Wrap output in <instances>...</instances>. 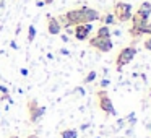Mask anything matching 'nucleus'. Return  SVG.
I'll list each match as a JSON object with an SVG mask.
<instances>
[{"label": "nucleus", "mask_w": 151, "mask_h": 138, "mask_svg": "<svg viewBox=\"0 0 151 138\" xmlns=\"http://www.w3.org/2000/svg\"><path fill=\"white\" fill-rule=\"evenodd\" d=\"M96 99H98V107L104 112L106 115H117V111L114 107V102H112L111 96L107 94L106 89H99L96 93Z\"/></svg>", "instance_id": "obj_4"}, {"label": "nucleus", "mask_w": 151, "mask_h": 138, "mask_svg": "<svg viewBox=\"0 0 151 138\" xmlns=\"http://www.w3.org/2000/svg\"><path fill=\"white\" fill-rule=\"evenodd\" d=\"M8 138H20V137H18V135H10Z\"/></svg>", "instance_id": "obj_24"}, {"label": "nucleus", "mask_w": 151, "mask_h": 138, "mask_svg": "<svg viewBox=\"0 0 151 138\" xmlns=\"http://www.w3.org/2000/svg\"><path fill=\"white\" fill-rule=\"evenodd\" d=\"M91 31H93V23L76 24V26L73 28V36H75L76 41H88Z\"/></svg>", "instance_id": "obj_7"}, {"label": "nucleus", "mask_w": 151, "mask_h": 138, "mask_svg": "<svg viewBox=\"0 0 151 138\" xmlns=\"http://www.w3.org/2000/svg\"><path fill=\"white\" fill-rule=\"evenodd\" d=\"M145 34L151 36V21H148V23H146V26H145Z\"/></svg>", "instance_id": "obj_17"}, {"label": "nucleus", "mask_w": 151, "mask_h": 138, "mask_svg": "<svg viewBox=\"0 0 151 138\" xmlns=\"http://www.w3.org/2000/svg\"><path fill=\"white\" fill-rule=\"evenodd\" d=\"M26 111H28V117H29V122L33 125L39 124V120L42 119V115L46 114V107L39 106L37 99H29L26 102Z\"/></svg>", "instance_id": "obj_5"}, {"label": "nucleus", "mask_w": 151, "mask_h": 138, "mask_svg": "<svg viewBox=\"0 0 151 138\" xmlns=\"http://www.w3.org/2000/svg\"><path fill=\"white\" fill-rule=\"evenodd\" d=\"M132 10H133V7H132L130 4L115 2L114 7H112V15H114V18H115L117 23H127V21H130V18H132Z\"/></svg>", "instance_id": "obj_3"}, {"label": "nucleus", "mask_w": 151, "mask_h": 138, "mask_svg": "<svg viewBox=\"0 0 151 138\" xmlns=\"http://www.w3.org/2000/svg\"><path fill=\"white\" fill-rule=\"evenodd\" d=\"M80 12L83 13V18H85V23H93V21H99V18H101V13H99L98 10H94V8H89L86 7V5H81V7H78Z\"/></svg>", "instance_id": "obj_8"}, {"label": "nucleus", "mask_w": 151, "mask_h": 138, "mask_svg": "<svg viewBox=\"0 0 151 138\" xmlns=\"http://www.w3.org/2000/svg\"><path fill=\"white\" fill-rule=\"evenodd\" d=\"M96 76H98V73L94 72V70H91V72L88 73V75L85 76V80H83V83H85V85H89V83H93L96 80Z\"/></svg>", "instance_id": "obj_15"}, {"label": "nucleus", "mask_w": 151, "mask_h": 138, "mask_svg": "<svg viewBox=\"0 0 151 138\" xmlns=\"http://www.w3.org/2000/svg\"><path fill=\"white\" fill-rule=\"evenodd\" d=\"M20 73H21L23 76H26V75H28V70H26V68H21V70H20Z\"/></svg>", "instance_id": "obj_19"}, {"label": "nucleus", "mask_w": 151, "mask_h": 138, "mask_svg": "<svg viewBox=\"0 0 151 138\" xmlns=\"http://www.w3.org/2000/svg\"><path fill=\"white\" fill-rule=\"evenodd\" d=\"M99 20H101L106 26H114V24H117V21H115V18H114V15H112V13L101 15V18H99Z\"/></svg>", "instance_id": "obj_12"}, {"label": "nucleus", "mask_w": 151, "mask_h": 138, "mask_svg": "<svg viewBox=\"0 0 151 138\" xmlns=\"http://www.w3.org/2000/svg\"><path fill=\"white\" fill-rule=\"evenodd\" d=\"M106 86H109V80H102V81H101V88L104 89Z\"/></svg>", "instance_id": "obj_18"}, {"label": "nucleus", "mask_w": 151, "mask_h": 138, "mask_svg": "<svg viewBox=\"0 0 151 138\" xmlns=\"http://www.w3.org/2000/svg\"><path fill=\"white\" fill-rule=\"evenodd\" d=\"M143 47H145L146 50H150V52H151V36H148L146 39H145V42H143Z\"/></svg>", "instance_id": "obj_16"}, {"label": "nucleus", "mask_w": 151, "mask_h": 138, "mask_svg": "<svg viewBox=\"0 0 151 138\" xmlns=\"http://www.w3.org/2000/svg\"><path fill=\"white\" fill-rule=\"evenodd\" d=\"M59 23L62 24V29H67V28H75L76 24H83L85 23V18H83V13L80 12V8H72L67 13H62L59 18Z\"/></svg>", "instance_id": "obj_1"}, {"label": "nucleus", "mask_w": 151, "mask_h": 138, "mask_svg": "<svg viewBox=\"0 0 151 138\" xmlns=\"http://www.w3.org/2000/svg\"><path fill=\"white\" fill-rule=\"evenodd\" d=\"M88 41H89L88 46L91 47V49H96V50H99V52H102V54L111 52L112 47H114V42H112L111 39H104V37L94 36V37H89Z\"/></svg>", "instance_id": "obj_6"}, {"label": "nucleus", "mask_w": 151, "mask_h": 138, "mask_svg": "<svg viewBox=\"0 0 151 138\" xmlns=\"http://www.w3.org/2000/svg\"><path fill=\"white\" fill-rule=\"evenodd\" d=\"M96 36H98V37H104V39H111V36H112L111 26H106V24L99 26L98 29H96Z\"/></svg>", "instance_id": "obj_11"}, {"label": "nucleus", "mask_w": 151, "mask_h": 138, "mask_svg": "<svg viewBox=\"0 0 151 138\" xmlns=\"http://www.w3.org/2000/svg\"><path fill=\"white\" fill-rule=\"evenodd\" d=\"M135 13L143 17V18H150L151 17V4L150 2H141V4L138 5V8L135 10Z\"/></svg>", "instance_id": "obj_10"}, {"label": "nucleus", "mask_w": 151, "mask_h": 138, "mask_svg": "<svg viewBox=\"0 0 151 138\" xmlns=\"http://www.w3.org/2000/svg\"><path fill=\"white\" fill-rule=\"evenodd\" d=\"M150 99H151V93H150Z\"/></svg>", "instance_id": "obj_25"}, {"label": "nucleus", "mask_w": 151, "mask_h": 138, "mask_svg": "<svg viewBox=\"0 0 151 138\" xmlns=\"http://www.w3.org/2000/svg\"><path fill=\"white\" fill-rule=\"evenodd\" d=\"M135 55H137V47H135V42H132L130 46L122 47V49L117 52V55H115V67H117L119 72H120L125 65H128V63L135 59Z\"/></svg>", "instance_id": "obj_2"}, {"label": "nucleus", "mask_w": 151, "mask_h": 138, "mask_svg": "<svg viewBox=\"0 0 151 138\" xmlns=\"http://www.w3.org/2000/svg\"><path fill=\"white\" fill-rule=\"evenodd\" d=\"M47 33L52 34V36H59L62 33V24L52 15H47Z\"/></svg>", "instance_id": "obj_9"}, {"label": "nucleus", "mask_w": 151, "mask_h": 138, "mask_svg": "<svg viewBox=\"0 0 151 138\" xmlns=\"http://www.w3.org/2000/svg\"><path fill=\"white\" fill-rule=\"evenodd\" d=\"M60 137L62 138H76L78 137V132L75 128H65V130L60 132Z\"/></svg>", "instance_id": "obj_13"}, {"label": "nucleus", "mask_w": 151, "mask_h": 138, "mask_svg": "<svg viewBox=\"0 0 151 138\" xmlns=\"http://www.w3.org/2000/svg\"><path fill=\"white\" fill-rule=\"evenodd\" d=\"M42 2H44V5H50L52 2H55V0H42Z\"/></svg>", "instance_id": "obj_20"}, {"label": "nucleus", "mask_w": 151, "mask_h": 138, "mask_svg": "<svg viewBox=\"0 0 151 138\" xmlns=\"http://www.w3.org/2000/svg\"><path fill=\"white\" fill-rule=\"evenodd\" d=\"M26 39H28V42H33V41L36 39V26H34V24H29V28H28Z\"/></svg>", "instance_id": "obj_14"}, {"label": "nucleus", "mask_w": 151, "mask_h": 138, "mask_svg": "<svg viewBox=\"0 0 151 138\" xmlns=\"http://www.w3.org/2000/svg\"><path fill=\"white\" fill-rule=\"evenodd\" d=\"M62 41H63V42H67V41H68V37H67L65 34H62Z\"/></svg>", "instance_id": "obj_23"}, {"label": "nucleus", "mask_w": 151, "mask_h": 138, "mask_svg": "<svg viewBox=\"0 0 151 138\" xmlns=\"http://www.w3.org/2000/svg\"><path fill=\"white\" fill-rule=\"evenodd\" d=\"M26 138H41V137H39V135H34V133H31V135H28Z\"/></svg>", "instance_id": "obj_21"}, {"label": "nucleus", "mask_w": 151, "mask_h": 138, "mask_svg": "<svg viewBox=\"0 0 151 138\" xmlns=\"http://www.w3.org/2000/svg\"><path fill=\"white\" fill-rule=\"evenodd\" d=\"M60 52H62L63 55H68V50H67V49H60Z\"/></svg>", "instance_id": "obj_22"}]
</instances>
